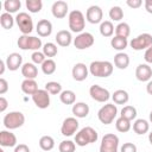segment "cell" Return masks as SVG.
I'll use <instances>...</instances> for the list:
<instances>
[{"label":"cell","mask_w":152,"mask_h":152,"mask_svg":"<svg viewBox=\"0 0 152 152\" xmlns=\"http://www.w3.org/2000/svg\"><path fill=\"white\" fill-rule=\"evenodd\" d=\"M97 138H99L97 132H96L93 127L86 126V127L81 128V129L76 133V135H75V144H76L77 146L83 147V146H87V145H89V144L96 142Z\"/></svg>","instance_id":"1"},{"label":"cell","mask_w":152,"mask_h":152,"mask_svg":"<svg viewBox=\"0 0 152 152\" xmlns=\"http://www.w3.org/2000/svg\"><path fill=\"white\" fill-rule=\"evenodd\" d=\"M89 72L95 77H108L113 72V64L108 61H93L89 65Z\"/></svg>","instance_id":"2"},{"label":"cell","mask_w":152,"mask_h":152,"mask_svg":"<svg viewBox=\"0 0 152 152\" xmlns=\"http://www.w3.org/2000/svg\"><path fill=\"white\" fill-rule=\"evenodd\" d=\"M68 23H69V28L71 32L75 33H82L84 26H86V19L84 15L81 11L74 10L69 13L68 15Z\"/></svg>","instance_id":"3"},{"label":"cell","mask_w":152,"mask_h":152,"mask_svg":"<svg viewBox=\"0 0 152 152\" xmlns=\"http://www.w3.org/2000/svg\"><path fill=\"white\" fill-rule=\"evenodd\" d=\"M116 115H118V108H116V104L114 103H107L102 106L97 112V118L100 122L103 125L112 124L116 118Z\"/></svg>","instance_id":"4"},{"label":"cell","mask_w":152,"mask_h":152,"mask_svg":"<svg viewBox=\"0 0 152 152\" xmlns=\"http://www.w3.org/2000/svg\"><path fill=\"white\" fill-rule=\"evenodd\" d=\"M17 44L21 50H33V51H39V49L43 46L40 38L28 34H21L18 38Z\"/></svg>","instance_id":"5"},{"label":"cell","mask_w":152,"mask_h":152,"mask_svg":"<svg viewBox=\"0 0 152 152\" xmlns=\"http://www.w3.org/2000/svg\"><path fill=\"white\" fill-rule=\"evenodd\" d=\"M4 126L7 129H17L25 124V115L21 112H10L2 119Z\"/></svg>","instance_id":"6"},{"label":"cell","mask_w":152,"mask_h":152,"mask_svg":"<svg viewBox=\"0 0 152 152\" xmlns=\"http://www.w3.org/2000/svg\"><path fill=\"white\" fill-rule=\"evenodd\" d=\"M119 138L114 133H107L102 137L100 144V152H118Z\"/></svg>","instance_id":"7"},{"label":"cell","mask_w":152,"mask_h":152,"mask_svg":"<svg viewBox=\"0 0 152 152\" xmlns=\"http://www.w3.org/2000/svg\"><path fill=\"white\" fill-rule=\"evenodd\" d=\"M15 23L23 34H30L33 31V20L26 12H19L15 17Z\"/></svg>","instance_id":"8"},{"label":"cell","mask_w":152,"mask_h":152,"mask_svg":"<svg viewBox=\"0 0 152 152\" xmlns=\"http://www.w3.org/2000/svg\"><path fill=\"white\" fill-rule=\"evenodd\" d=\"M151 45H152V34L150 33H141L129 42V46L135 51L146 50Z\"/></svg>","instance_id":"9"},{"label":"cell","mask_w":152,"mask_h":152,"mask_svg":"<svg viewBox=\"0 0 152 152\" xmlns=\"http://www.w3.org/2000/svg\"><path fill=\"white\" fill-rule=\"evenodd\" d=\"M72 43L77 50H86L94 45L95 38L90 32H82L78 36H76V38H74Z\"/></svg>","instance_id":"10"},{"label":"cell","mask_w":152,"mask_h":152,"mask_svg":"<svg viewBox=\"0 0 152 152\" xmlns=\"http://www.w3.org/2000/svg\"><path fill=\"white\" fill-rule=\"evenodd\" d=\"M89 95L93 100H95L96 102H107L112 96L109 94V91L106 89V88H102L100 87L99 84H93L90 88H89Z\"/></svg>","instance_id":"11"},{"label":"cell","mask_w":152,"mask_h":152,"mask_svg":"<svg viewBox=\"0 0 152 152\" xmlns=\"http://www.w3.org/2000/svg\"><path fill=\"white\" fill-rule=\"evenodd\" d=\"M78 129V121L75 116H69L64 119L62 126H61V133L64 137H71L74 135Z\"/></svg>","instance_id":"12"},{"label":"cell","mask_w":152,"mask_h":152,"mask_svg":"<svg viewBox=\"0 0 152 152\" xmlns=\"http://www.w3.org/2000/svg\"><path fill=\"white\" fill-rule=\"evenodd\" d=\"M32 101L38 108L45 109L50 106V94L45 89H38L32 95Z\"/></svg>","instance_id":"13"},{"label":"cell","mask_w":152,"mask_h":152,"mask_svg":"<svg viewBox=\"0 0 152 152\" xmlns=\"http://www.w3.org/2000/svg\"><path fill=\"white\" fill-rule=\"evenodd\" d=\"M102 18H103V12L100 6L93 5V6L88 7V10L86 12V19L90 24H101Z\"/></svg>","instance_id":"14"},{"label":"cell","mask_w":152,"mask_h":152,"mask_svg":"<svg viewBox=\"0 0 152 152\" xmlns=\"http://www.w3.org/2000/svg\"><path fill=\"white\" fill-rule=\"evenodd\" d=\"M88 74H89V68L84 63H76L72 66L71 75H72V78L77 82L84 81L88 77Z\"/></svg>","instance_id":"15"},{"label":"cell","mask_w":152,"mask_h":152,"mask_svg":"<svg viewBox=\"0 0 152 152\" xmlns=\"http://www.w3.org/2000/svg\"><path fill=\"white\" fill-rule=\"evenodd\" d=\"M68 4L63 0H58V1H55L52 4V7H51V12H52V15L57 19H63L66 17L68 14Z\"/></svg>","instance_id":"16"},{"label":"cell","mask_w":152,"mask_h":152,"mask_svg":"<svg viewBox=\"0 0 152 152\" xmlns=\"http://www.w3.org/2000/svg\"><path fill=\"white\" fill-rule=\"evenodd\" d=\"M6 66L11 71H15L23 66V57L18 52H12L6 57Z\"/></svg>","instance_id":"17"},{"label":"cell","mask_w":152,"mask_h":152,"mask_svg":"<svg viewBox=\"0 0 152 152\" xmlns=\"http://www.w3.org/2000/svg\"><path fill=\"white\" fill-rule=\"evenodd\" d=\"M135 77L140 82H148L152 77V69L148 64H139L135 69Z\"/></svg>","instance_id":"18"},{"label":"cell","mask_w":152,"mask_h":152,"mask_svg":"<svg viewBox=\"0 0 152 152\" xmlns=\"http://www.w3.org/2000/svg\"><path fill=\"white\" fill-rule=\"evenodd\" d=\"M0 145L2 147H15L17 137L10 131H1L0 132Z\"/></svg>","instance_id":"19"},{"label":"cell","mask_w":152,"mask_h":152,"mask_svg":"<svg viewBox=\"0 0 152 152\" xmlns=\"http://www.w3.org/2000/svg\"><path fill=\"white\" fill-rule=\"evenodd\" d=\"M36 31L40 37H49L52 33V24L48 19H40L37 23Z\"/></svg>","instance_id":"20"},{"label":"cell","mask_w":152,"mask_h":152,"mask_svg":"<svg viewBox=\"0 0 152 152\" xmlns=\"http://www.w3.org/2000/svg\"><path fill=\"white\" fill-rule=\"evenodd\" d=\"M57 44L59 46H63V48H66L69 46L74 40H72V36H71V32L70 31H66V30H61L57 32L56 37H55Z\"/></svg>","instance_id":"21"},{"label":"cell","mask_w":152,"mask_h":152,"mask_svg":"<svg viewBox=\"0 0 152 152\" xmlns=\"http://www.w3.org/2000/svg\"><path fill=\"white\" fill-rule=\"evenodd\" d=\"M21 75L25 77V80H34L38 76V69L36 64L33 63H25L21 66Z\"/></svg>","instance_id":"22"},{"label":"cell","mask_w":152,"mask_h":152,"mask_svg":"<svg viewBox=\"0 0 152 152\" xmlns=\"http://www.w3.org/2000/svg\"><path fill=\"white\" fill-rule=\"evenodd\" d=\"M72 114L75 118H87L89 114V106L86 102H75L72 104Z\"/></svg>","instance_id":"23"},{"label":"cell","mask_w":152,"mask_h":152,"mask_svg":"<svg viewBox=\"0 0 152 152\" xmlns=\"http://www.w3.org/2000/svg\"><path fill=\"white\" fill-rule=\"evenodd\" d=\"M114 65L120 69V70H125L127 69V66L129 65V57L127 53L125 52H118L114 56Z\"/></svg>","instance_id":"24"},{"label":"cell","mask_w":152,"mask_h":152,"mask_svg":"<svg viewBox=\"0 0 152 152\" xmlns=\"http://www.w3.org/2000/svg\"><path fill=\"white\" fill-rule=\"evenodd\" d=\"M128 44H129V43H128L127 38H124V37L114 36V37L110 39V45H112V48H113L114 50L119 51V52H122V51L127 48Z\"/></svg>","instance_id":"25"},{"label":"cell","mask_w":152,"mask_h":152,"mask_svg":"<svg viewBox=\"0 0 152 152\" xmlns=\"http://www.w3.org/2000/svg\"><path fill=\"white\" fill-rule=\"evenodd\" d=\"M21 90L26 95H33L38 90V84L36 80H24L21 82Z\"/></svg>","instance_id":"26"},{"label":"cell","mask_w":152,"mask_h":152,"mask_svg":"<svg viewBox=\"0 0 152 152\" xmlns=\"http://www.w3.org/2000/svg\"><path fill=\"white\" fill-rule=\"evenodd\" d=\"M112 99L115 104H126L129 100V95L124 89H118L112 94Z\"/></svg>","instance_id":"27"},{"label":"cell","mask_w":152,"mask_h":152,"mask_svg":"<svg viewBox=\"0 0 152 152\" xmlns=\"http://www.w3.org/2000/svg\"><path fill=\"white\" fill-rule=\"evenodd\" d=\"M148 129H150V124L145 119H137L133 124V131L139 135H142V134L147 133Z\"/></svg>","instance_id":"28"},{"label":"cell","mask_w":152,"mask_h":152,"mask_svg":"<svg viewBox=\"0 0 152 152\" xmlns=\"http://www.w3.org/2000/svg\"><path fill=\"white\" fill-rule=\"evenodd\" d=\"M99 30H100L101 36H103V37H112L113 33H114L115 27H114V25H113L112 21L104 20V21H102L100 24V28Z\"/></svg>","instance_id":"29"},{"label":"cell","mask_w":152,"mask_h":152,"mask_svg":"<svg viewBox=\"0 0 152 152\" xmlns=\"http://www.w3.org/2000/svg\"><path fill=\"white\" fill-rule=\"evenodd\" d=\"M14 21H15V18H13L12 14H10L7 12L1 13V15H0V24H1L2 28L11 30L13 27V25H14Z\"/></svg>","instance_id":"30"},{"label":"cell","mask_w":152,"mask_h":152,"mask_svg":"<svg viewBox=\"0 0 152 152\" xmlns=\"http://www.w3.org/2000/svg\"><path fill=\"white\" fill-rule=\"evenodd\" d=\"M59 100L64 104H74L76 101V94L72 90H63L59 94Z\"/></svg>","instance_id":"31"},{"label":"cell","mask_w":152,"mask_h":152,"mask_svg":"<svg viewBox=\"0 0 152 152\" xmlns=\"http://www.w3.org/2000/svg\"><path fill=\"white\" fill-rule=\"evenodd\" d=\"M39 147L43 151H51L55 147V140L50 135H43L39 139Z\"/></svg>","instance_id":"32"},{"label":"cell","mask_w":152,"mask_h":152,"mask_svg":"<svg viewBox=\"0 0 152 152\" xmlns=\"http://www.w3.org/2000/svg\"><path fill=\"white\" fill-rule=\"evenodd\" d=\"M20 7H21L20 0H6L4 2V8L10 14L18 12V10H20Z\"/></svg>","instance_id":"33"},{"label":"cell","mask_w":152,"mask_h":152,"mask_svg":"<svg viewBox=\"0 0 152 152\" xmlns=\"http://www.w3.org/2000/svg\"><path fill=\"white\" fill-rule=\"evenodd\" d=\"M120 116L124 118V119H127L128 121L134 120L137 118V109H135V107H133V106H125L121 109Z\"/></svg>","instance_id":"34"},{"label":"cell","mask_w":152,"mask_h":152,"mask_svg":"<svg viewBox=\"0 0 152 152\" xmlns=\"http://www.w3.org/2000/svg\"><path fill=\"white\" fill-rule=\"evenodd\" d=\"M129 33H131V27L127 23H119L115 26V36L127 38L129 36Z\"/></svg>","instance_id":"35"},{"label":"cell","mask_w":152,"mask_h":152,"mask_svg":"<svg viewBox=\"0 0 152 152\" xmlns=\"http://www.w3.org/2000/svg\"><path fill=\"white\" fill-rule=\"evenodd\" d=\"M43 53L45 55V57H49V58H51V57H55L56 55H57V52H58V49H57V45L55 44V43H51V42H49V43H45L44 45H43Z\"/></svg>","instance_id":"36"},{"label":"cell","mask_w":152,"mask_h":152,"mask_svg":"<svg viewBox=\"0 0 152 152\" xmlns=\"http://www.w3.org/2000/svg\"><path fill=\"white\" fill-rule=\"evenodd\" d=\"M132 125H131V121H128L127 119H124V118H118L116 121H115V128L121 132V133H126L131 129Z\"/></svg>","instance_id":"37"},{"label":"cell","mask_w":152,"mask_h":152,"mask_svg":"<svg viewBox=\"0 0 152 152\" xmlns=\"http://www.w3.org/2000/svg\"><path fill=\"white\" fill-rule=\"evenodd\" d=\"M49 94L51 95H59L63 90H62V86L61 83L58 82H55V81H50L45 84V88H44Z\"/></svg>","instance_id":"38"},{"label":"cell","mask_w":152,"mask_h":152,"mask_svg":"<svg viewBox=\"0 0 152 152\" xmlns=\"http://www.w3.org/2000/svg\"><path fill=\"white\" fill-rule=\"evenodd\" d=\"M25 5H26V8L28 10V12H31V13H38L43 8L42 0H26Z\"/></svg>","instance_id":"39"},{"label":"cell","mask_w":152,"mask_h":152,"mask_svg":"<svg viewBox=\"0 0 152 152\" xmlns=\"http://www.w3.org/2000/svg\"><path fill=\"white\" fill-rule=\"evenodd\" d=\"M42 71L45 75H52L56 71V63L52 58H46L45 62L42 64Z\"/></svg>","instance_id":"40"},{"label":"cell","mask_w":152,"mask_h":152,"mask_svg":"<svg viewBox=\"0 0 152 152\" xmlns=\"http://www.w3.org/2000/svg\"><path fill=\"white\" fill-rule=\"evenodd\" d=\"M109 18L114 21H120L124 18V11L120 6H113L109 10Z\"/></svg>","instance_id":"41"},{"label":"cell","mask_w":152,"mask_h":152,"mask_svg":"<svg viewBox=\"0 0 152 152\" xmlns=\"http://www.w3.org/2000/svg\"><path fill=\"white\" fill-rule=\"evenodd\" d=\"M58 150H59V152H75L76 144H75V141H71V140H63V141H61Z\"/></svg>","instance_id":"42"},{"label":"cell","mask_w":152,"mask_h":152,"mask_svg":"<svg viewBox=\"0 0 152 152\" xmlns=\"http://www.w3.org/2000/svg\"><path fill=\"white\" fill-rule=\"evenodd\" d=\"M31 59H32V63H33V64H40V65H42V64L45 62L46 57H45V55H44L43 52H40V51H33L32 55H31Z\"/></svg>","instance_id":"43"},{"label":"cell","mask_w":152,"mask_h":152,"mask_svg":"<svg viewBox=\"0 0 152 152\" xmlns=\"http://www.w3.org/2000/svg\"><path fill=\"white\" fill-rule=\"evenodd\" d=\"M120 152H137V146L133 142H125L120 147Z\"/></svg>","instance_id":"44"},{"label":"cell","mask_w":152,"mask_h":152,"mask_svg":"<svg viewBox=\"0 0 152 152\" xmlns=\"http://www.w3.org/2000/svg\"><path fill=\"white\" fill-rule=\"evenodd\" d=\"M8 90V82L5 78H0V95H4Z\"/></svg>","instance_id":"45"},{"label":"cell","mask_w":152,"mask_h":152,"mask_svg":"<svg viewBox=\"0 0 152 152\" xmlns=\"http://www.w3.org/2000/svg\"><path fill=\"white\" fill-rule=\"evenodd\" d=\"M126 4H127V6H129L131 8H139V7L142 5V1H141V0H127Z\"/></svg>","instance_id":"46"},{"label":"cell","mask_w":152,"mask_h":152,"mask_svg":"<svg viewBox=\"0 0 152 152\" xmlns=\"http://www.w3.org/2000/svg\"><path fill=\"white\" fill-rule=\"evenodd\" d=\"M144 59L146 63H152V45L145 50V53H144Z\"/></svg>","instance_id":"47"},{"label":"cell","mask_w":152,"mask_h":152,"mask_svg":"<svg viewBox=\"0 0 152 152\" xmlns=\"http://www.w3.org/2000/svg\"><path fill=\"white\" fill-rule=\"evenodd\" d=\"M13 152H30V147L25 144H19L14 147V151Z\"/></svg>","instance_id":"48"},{"label":"cell","mask_w":152,"mask_h":152,"mask_svg":"<svg viewBox=\"0 0 152 152\" xmlns=\"http://www.w3.org/2000/svg\"><path fill=\"white\" fill-rule=\"evenodd\" d=\"M7 106H8V101H7L4 96H1V97H0V112H1V113L5 112L6 108H7Z\"/></svg>","instance_id":"49"},{"label":"cell","mask_w":152,"mask_h":152,"mask_svg":"<svg viewBox=\"0 0 152 152\" xmlns=\"http://www.w3.org/2000/svg\"><path fill=\"white\" fill-rule=\"evenodd\" d=\"M144 5H145V10H146V12L150 13V14H152V0H145Z\"/></svg>","instance_id":"50"},{"label":"cell","mask_w":152,"mask_h":152,"mask_svg":"<svg viewBox=\"0 0 152 152\" xmlns=\"http://www.w3.org/2000/svg\"><path fill=\"white\" fill-rule=\"evenodd\" d=\"M5 68H7V66H6V62L1 59V61H0V75H4Z\"/></svg>","instance_id":"51"},{"label":"cell","mask_w":152,"mask_h":152,"mask_svg":"<svg viewBox=\"0 0 152 152\" xmlns=\"http://www.w3.org/2000/svg\"><path fill=\"white\" fill-rule=\"evenodd\" d=\"M146 91H147V94L152 95V80H150V81L147 82V86H146Z\"/></svg>","instance_id":"52"},{"label":"cell","mask_w":152,"mask_h":152,"mask_svg":"<svg viewBox=\"0 0 152 152\" xmlns=\"http://www.w3.org/2000/svg\"><path fill=\"white\" fill-rule=\"evenodd\" d=\"M148 141H150V144L152 145V132L148 133Z\"/></svg>","instance_id":"53"},{"label":"cell","mask_w":152,"mask_h":152,"mask_svg":"<svg viewBox=\"0 0 152 152\" xmlns=\"http://www.w3.org/2000/svg\"><path fill=\"white\" fill-rule=\"evenodd\" d=\"M150 121H151V124H152V110H151V113H150Z\"/></svg>","instance_id":"54"},{"label":"cell","mask_w":152,"mask_h":152,"mask_svg":"<svg viewBox=\"0 0 152 152\" xmlns=\"http://www.w3.org/2000/svg\"><path fill=\"white\" fill-rule=\"evenodd\" d=\"M0 152H5V151H4V150H0Z\"/></svg>","instance_id":"55"}]
</instances>
